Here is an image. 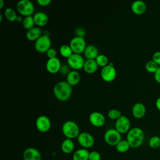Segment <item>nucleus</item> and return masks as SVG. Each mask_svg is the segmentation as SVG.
Wrapping results in <instances>:
<instances>
[{"label":"nucleus","instance_id":"obj_1","mask_svg":"<svg viewBox=\"0 0 160 160\" xmlns=\"http://www.w3.org/2000/svg\"><path fill=\"white\" fill-rule=\"evenodd\" d=\"M72 92V86L66 81L56 82L53 88L54 96L61 101H68L70 98Z\"/></svg>","mask_w":160,"mask_h":160},{"label":"nucleus","instance_id":"obj_2","mask_svg":"<svg viewBox=\"0 0 160 160\" xmlns=\"http://www.w3.org/2000/svg\"><path fill=\"white\" fill-rule=\"evenodd\" d=\"M144 139V133L142 129L138 127L131 128L127 133L126 140L131 148H138L141 146Z\"/></svg>","mask_w":160,"mask_h":160},{"label":"nucleus","instance_id":"obj_3","mask_svg":"<svg viewBox=\"0 0 160 160\" xmlns=\"http://www.w3.org/2000/svg\"><path fill=\"white\" fill-rule=\"evenodd\" d=\"M62 132L66 138L71 139L78 138L80 134L79 126L76 122L72 120L66 121L63 123L62 126Z\"/></svg>","mask_w":160,"mask_h":160},{"label":"nucleus","instance_id":"obj_4","mask_svg":"<svg viewBox=\"0 0 160 160\" xmlns=\"http://www.w3.org/2000/svg\"><path fill=\"white\" fill-rule=\"evenodd\" d=\"M104 139L108 144L116 146L118 143L122 140L121 134L115 128L108 129L104 132Z\"/></svg>","mask_w":160,"mask_h":160},{"label":"nucleus","instance_id":"obj_5","mask_svg":"<svg viewBox=\"0 0 160 160\" xmlns=\"http://www.w3.org/2000/svg\"><path fill=\"white\" fill-rule=\"evenodd\" d=\"M16 8L19 13L24 16H32L34 10V4L30 0H20L17 3Z\"/></svg>","mask_w":160,"mask_h":160},{"label":"nucleus","instance_id":"obj_6","mask_svg":"<svg viewBox=\"0 0 160 160\" xmlns=\"http://www.w3.org/2000/svg\"><path fill=\"white\" fill-rule=\"evenodd\" d=\"M51 40L47 34H42L35 41V49L39 52H46L51 48Z\"/></svg>","mask_w":160,"mask_h":160},{"label":"nucleus","instance_id":"obj_7","mask_svg":"<svg viewBox=\"0 0 160 160\" xmlns=\"http://www.w3.org/2000/svg\"><path fill=\"white\" fill-rule=\"evenodd\" d=\"M69 46L73 53L81 54L84 52L86 47L85 39L84 37L75 36L71 39L69 42Z\"/></svg>","mask_w":160,"mask_h":160},{"label":"nucleus","instance_id":"obj_8","mask_svg":"<svg viewBox=\"0 0 160 160\" xmlns=\"http://www.w3.org/2000/svg\"><path fill=\"white\" fill-rule=\"evenodd\" d=\"M85 61L84 58L80 54L73 53L67 59L68 64L74 70L83 68Z\"/></svg>","mask_w":160,"mask_h":160},{"label":"nucleus","instance_id":"obj_9","mask_svg":"<svg viewBox=\"0 0 160 160\" xmlns=\"http://www.w3.org/2000/svg\"><path fill=\"white\" fill-rule=\"evenodd\" d=\"M101 76L104 81H112L116 77V69L113 64L109 63L102 68L101 70Z\"/></svg>","mask_w":160,"mask_h":160},{"label":"nucleus","instance_id":"obj_10","mask_svg":"<svg viewBox=\"0 0 160 160\" xmlns=\"http://www.w3.org/2000/svg\"><path fill=\"white\" fill-rule=\"evenodd\" d=\"M131 122L129 119L124 116L122 115L119 118L116 120L115 129L121 134L128 133L131 129Z\"/></svg>","mask_w":160,"mask_h":160},{"label":"nucleus","instance_id":"obj_11","mask_svg":"<svg viewBox=\"0 0 160 160\" xmlns=\"http://www.w3.org/2000/svg\"><path fill=\"white\" fill-rule=\"evenodd\" d=\"M78 143L82 148L88 149L91 148L94 144V139L93 136L88 132H80L77 138Z\"/></svg>","mask_w":160,"mask_h":160},{"label":"nucleus","instance_id":"obj_12","mask_svg":"<svg viewBox=\"0 0 160 160\" xmlns=\"http://www.w3.org/2000/svg\"><path fill=\"white\" fill-rule=\"evenodd\" d=\"M36 126L39 131L41 132H46L51 129V120L48 116L41 115L36 120Z\"/></svg>","mask_w":160,"mask_h":160},{"label":"nucleus","instance_id":"obj_13","mask_svg":"<svg viewBox=\"0 0 160 160\" xmlns=\"http://www.w3.org/2000/svg\"><path fill=\"white\" fill-rule=\"evenodd\" d=\"M89 120L91 124L95 127L102 126L105 122V116L100 112L94 111L89 114Z\"/></svg>","mask_w":160,"mask_h":160},{"label":"nucleus","instance_id":"obj_14","mask_svg":"<svg viewBox=\"0 0 160 160\" xmlns=\"http://www.w3.org/2000/svg\"><path fill=\"white\" fill-rule=\"evenodd\" d=\"M61 62L59 59L57 57L49 58L46 64V68L47 71L52 74L56 73L59 71L61 67Z\"/></svg>","mask_w":160,"mask_h":160},{"label":"nucleus","instance_id":"obj_15","mask_svg":"<svg viewBox=\"0 0 160 160\" xmlns=\"http://www.w3.org/2000/svg\"><path fill=\"white\" fill-rule=\"evenodd\" d=\"M24 160H41V152L34 148L26 149L22 154Z\"/></svg>","mask_w":160,"mask_h":160},{"label":"nucleus","instance_id":"obj_16","mask_svg":"<svg viewBox=\"0 0 160 160\" xmlns=\"http://www.w3.org/2000/svg\"><path fill=\"white\" fill-rule=\"evenodd\" d=\"M146 107L141 102H137L134 104L132 108V116L136 119H141L143 118L146 114Z\"/></svg>","mask_w":160,"mask_h":160},{"label":"nucleus","instance_id":"obj_17","mask_svg":"<svg viewBox=\"0 0 160 160\" xmlns=\"http://www.w3.org/2000/svg\"><path fill=\"white\" fill-rule=\"evenodd\" d=\"M131 8L132 11L134 14L140 15L145 12L147 9V6L144 1L141 0H136L132 3Z\"/></svg>","mask_w":160,"mask_h":160},{"label":"nucleus","instance_id":"obj_18","mask_svg":"<svg viewBox=\"0 0 160 160\" xmlns=\"http://www.w3.org/2000/svg\"><path fill=\"white\" fill-rule=\"evenodd\" d=\"M42 30L38 26H34L27 31L26 36L31 41H36L42 36Z\"/></svg>","mask_w":160,"mask_h":160},{"label":"nucleus","instance_id":"obj_19","mask_svg":"<svg viewBox=\"0 0 160 160\" xmlns=\"http://www.w3.org/2000/svg\"><path fill=\"white\" fill-rule=\"evenodd\" d=\"M33 18L35 24H36L38 27L44 26L48 22V16L47 14L42 11L36 12L33 15Z\"/></svg>","mask_w":160,"mask_h":160},{"label":"nucleus","instance_id":"obj_20","mask_svg":"<svg viewBox=\"0 0 160 160\" xmlns=\"http://www.w3.org/2000/svg\"><path fill=\"white\" fill-rule=\"evenodd\" d=\"M84 54L87 59H95L99 54L98 48L95 46L89 44L86 46L84 51Z\"/></svg>","mask_w":160,"mask_h":160},{"label":"nucleus","instance_id":"obj_21","mask_svg":"<svg viewBox=\"0 0 160 160\" xmlns=\"http://www.w3.org/2000/svg\"><path fill=\"white\" fill-rule=\"evenodd\" d=\"M81 79V76L76 70H71L66 76V81L71 86H75L79 83Z\"/></svg>","mask_w":160,"mask_h":160},{"label":"nucleus","instance_id":"obj_22","mask_svg":"<svg viewBox=\"0 0 160 160\" xmlns=\"http://www.w3.org/2000/svg\"><path fill=\"white\" fill-rule=\"evenodd\" d=\"M61 148L62 151L66 154H71L74 149V143L71 139L66 138L61 143Z\"/></svg>","mask_w":160,"mask_h":160},{"label":"nucleus","instance_id":"obj_23","mask_svg":"<svg viewBox=\"0 0 160 160\" xmlns=\"http://www.w3.org/2000/svg\"><path fill=\"white\" fill-rule=\"evenodd\" d=\"M89 151L85 148H81L74 152L72 160H89Z\"/></svg>","mask_w":160,"mask_h":160},{"label":"nucleus","instance_id":"obj_24","mask_svg":"<svg viewBox=\"0 0 160 160\" xmlns=\"http://www.w3.org/2000/svg\"><path fill=\"white\" fill-rule=\"evenodd\" d=\"M98 64L95 59H86L85 61L83 69L85 72L89 74L94 73L98 68Z\"/></svg>","mask_w":160,"mask_h":160},{"label":"nucleus","instance_id":"obj_25","mask_svg":"<svg viewBox=\"0 0 160 160\" xmlns=\"http://www.w3.org/2000/svg\"><path fill=\"white\" fill-rule=\"evenodd\" d=\"M4 15L6 19L10 22H14L18 21V22L22 21V19L21 16H18L15 11L11 8H7L4 11Z\"/></svg>","mask_w":160,"mask_h":160},{"label":"nucleus","instance_id":"obj_26","mask_svg":"<svg viewBox=\"0 0 160 160\" xmlns=\"http://www.w3.org/2000/svg\"><path fill=\"white\" fill-rule=\"evenodd\" d=\"M130 148L131 146L126 139H122L116 146V151L120 153L126 152Z\"/></svg>","mask_w":160,"mask_h":160},{"label":"nucleus","instance_id":"obj_27","mask_svg":"<svg viewBox=\"0 0 160 160\" xmlns=\"http://www.w3.org/2000/svg\"><path fill=\"white\" fill-rule=\"evenodd\" d=\"M22 23L23 28L28 30L34 27V25L35 24V22L34 20L33 16H25V18L23 19L22 21Z\"/></svg>","mask_w":160,"mask_h":160},{"label":"nucleus","instance_id":"obj_28","mask_svg":"<svg viewBox=\"0 0 160 160\" xmlns=\"http://www.w3.org/2000/svg\"><path fill=\"white\" fill-rule=\"evenodd\" d=\"M59 52L62 56L66 58L67 59L73 54L70 46L68 44L61 45L59 48Z\"/></svg>","mask_w":160,"mask_h":160},{"label":"nucleus","instance_id":"obj_29","mask_svg":"<svg viewBox=\"0 0 160 160\" xmlns=\"http://www.w3.org/2000/svg\"><path fill=\"white\" fill-rule=\"evenodd\" d=\"M159 66L152 60L148 61L145 65V68L146 71L150 73H155L158 70Z\"/></svg>","mask_w":160,"mask_h":160},{"label":"nucleus","instance_id":"obj_30","mask_svg":"<svg viewBox=\"0 0 160 160\" xmlns=\"http://www.w3.org/2000/svg\"><path fill=\"white\" fill-rule=\"evenodd\" d=\"M96 62L98 63L99 66H101L102 68L106 66L108 64V57L102 54H99L97 58L95 59Z\"/></svg>","mask_w":160,"mask_h":160},{"label":"nucleus","instance_id":"obj_31","mask_svg":"<svg viewBox=\"0 0 160 160\" xmlns=\"http://www.w3.org/2000/svg\"><path fill=\"white\" fill-rule=\"evenodd\" d=\"M149 145L152 149L160 148V137L158 136H152L149 140Z\"/></svg>","mask_w":160,"mask_h":160},{"label":"nucleus","instance_id":"obj_32","mask_svg":"<svg viewBox=\"0 0 160 160\" xmlns=\"http://www.w3.org/2000/svg\"><path fill=\"white\" fill-rule=\"evenodd\" d=\"M108 116L111 119L117 120L118 118H119L122 116V114H121V111H119L118 109H111L108 111Z\"/></svg>","mask_w":160,"mask_h":160},{"label":"nucleus","instance_id":"obj_33","mask_svg":"<svg viewBox=\"0 0 160 160\" xmlns=\"http://www.w3.org/2000/svg\"><path fill=\"white\" fill-rule=\"evenodd\" d=\"M101 155L96 151H92L89 152V160H101Z\"/></svg>","mask_w":160,"mask_h":160},{"label":"nucleus","instance_id":"obj_34","mask_svg":"<svg viewBox=\"0 0 160 160\" xmlns=\"http://www.w3.org/2000/svg\"><path fill=\"white\" fill-rule=\"evenodd\" d=\"M71 71V70H69V66L68 64H62L61 69L59 70V72L62 74V75H68V73Z\"/></svg>","mask_w":160,"mask_h":160},{"label":"nucleus","instance_id":"obj_35","mask_svg":"<svg viewBox=\"0 0 160 160\" xmlns=\"http://www.w3.org/2000/svg\"><path fill=\"white\" fill-rule=\"evenodd\" d=\"M152 60L154 61L159 66H160V51H157L153 54Z\"/></svg>","mask_w":160,"mask_h":160},{"label":"nucleus","instance_id":"obj_36","mask_svg":"<svg viewBox=\"0 0 160 160\" xmlns=\"http://www.w3.org/2000/svg\"><path fill=\"white\" fill-rule=\"evenodd\" d=\"M85 34H86L85 30L83 28H82L81 27H79V28H76V30H75L76 36H80V37H84V38Z\"/></svg>","mask_w":160,"mask_h":160},{"label":"nucleus","instance_id":"obj_37","mask_svg":"<svg viewBox=\"0 0 160 160\" xmlns=\"http://www.w3.org/2000/svg\"><path fill=\"white\" fill-rule=\"evenodd\" d=\"M47 54V56L49 58H55L56 57V51L54 48H51L49 49H48V51L46 52Z\"/></svg>","mask_w":160,"mask_h":160},{"label":"nucleus","instance_id":"obj_38","mask_svg":"<svg viewBox=\"0 0 160 160\" xmlns=\"http://www.w3.org/2000/svg\"><path fill=\"white\" fill-rule=\"evenodd\" d=\"M154 78L155 81H156L158 83L160 84V66H159L158 70H157L156 72L154 73Z\"/></svg>","mask_w":160,"mask_h":160},{"label":"nucleus","instance_id":"obj_39","mask_svg":"<svg viewBox=\"0 0 160 160\" xmlns=\"http://www.w3.org/2000/svg\"><path fill=\"white\" fill-rule=\"evenodd\" d=\"M37 2L42 6H46L51 2V0H37Z\"/></svg>","mask_w":160,"mask_h":160},{"label":"nucleus","instance_id":"obj_40","mask_svg":"<svg viewBox=\"0 0 160 160\" xmlns=\"http://www.w3.org/2000/svg\"><path fill=\"white\" fill-rule=\"evenodd\" d=\"M155 105H156V108L160 111V97L156 99V102H155Z\"/></svg>","mask_w":160,"mask_h":160},{"label":"nucleus","instance_id":"obj_41","mask_svg":"<svg viewBox=\"0 0 160 160\" xmlns=\"http://www.w3.org/2000/svg\"><path fill=\"white\" fill-rule=\"evenodd\" d=\"M4 1L3 0H0V9H2V7L4 6Z\"/></svg>","mask_w":160,"mask_h":160},{"label":"nucleus","instance_id":"obj_42","mask_svg":"<svg viewBox=\"0 0 160 160\" xmlns=\"http://www.w3.org/2000/svg\"><path fill=\"white\" fill-rule=\"evenodd\" d=\"M2 14L0 13V22H1L2 20Z\"/></svg>","mask_w":160,"mask_h":160}]
</instances>
